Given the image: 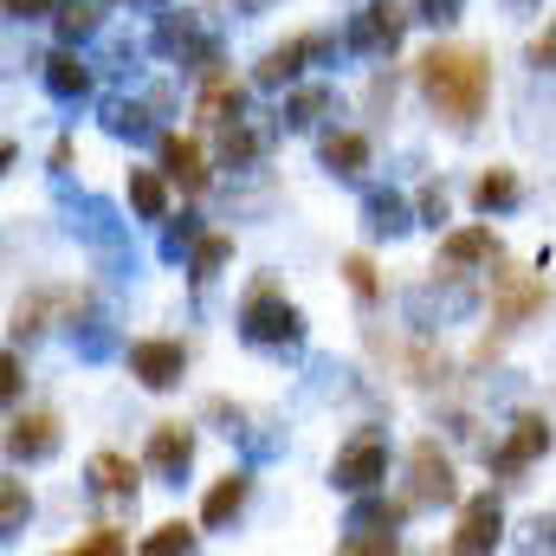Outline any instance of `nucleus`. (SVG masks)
<instances>
[{
    "label": "nucleus",
    "instance_id": "32",
    "mask_svg": "<svg viewBox=\"0 0 556 556\" xmlns=\"http://www.w3.org/2000/svg\"><path fill=\"white\" fill-rule=\"evenodd\" d=\"M72 551H85V556H124L130 551V538L124 531H111V525H98V531H78V544Z\"/></svg>",
    "mask_w": 556,
    "mask_h": 556
},
{
    "label": "nucleus",
    "instance_id": "4",
    "mask_svg": "<svg viewBox=\"0 0 556 556\" xmlns=\"http://www.w3.org/2000/svg\"><path fill=\"white\" fill-rule=\"evenodd\" d=\"M402 33H408V13H402L395 0H369V7H356V13H350L343 46H350V52H363V59H389V52L402 46Z\"/></svg>",
    "mask_w": 556,
    "mask_h": 556
},
{
    "label": "nucleus",
    "instance_id": "12",
    "mask_svg": "<svg viewBox=\"0 0 556 556\" xmlns=\"http://www.w3.org/2000/svg\"><path fill=\"white\" fill-rule=\"evenodd\" d=\"M324 52H330V33H291L285 46H273V52L260 59V72H253V78H260L266 91H278V85H291L311 59H324Z\"/></svg>",
    "mask_w": 556,
    "mask_h": 556
},
{
    "label": "nucleus",
    "instance_id": "16",
    "mask_svg": "<svg viewBox=\"0 0 556 556\" xmlns=\"http://www.w3.org/2000/svg\"><path fill=\"white\" fill-rule=\"evenodd\" d=\"M7 453L13 459H52L59 453V415H13L7 420Z\"/></svg>",
    "mask_w": 556,
    "mask_h": 556
},
{
    "label": "nucleus",
    "instance_id": "35",
    "mask_svg": "<svg viewBox=\"0 0 556 556\" xmlns=\"http://www.w3.org/2000/svg\"><path fill=\"white\" fill-rule=\"evenodd\" d=\"M531 65H538V72H556V20L531 39Z\"/></svg>",
    "mask_w": 556,
    "mask_h": 556
},
{
    "label": "nucleus",
    "instance_id": "18",
    "mask_svg": "<svg viewBox=\"0 0 556 556\" xmlns=\"http://www.w3.org/2000/svg\"><path fill=\"white\" fill-rule=\"evenodd\" d=\"M363 227H369L376 240H395V233L415 227V214H408V201H402L395 188H369V194H363Z\"/></svg>",
    "mask_w": 556,
    "mask_h": 556
},
{
    "label": "nucleus",
    "instance_id": "14",
    "mask_svg": "<svg viewBox=\"0 0 556 556\" xmlns=\"http://www.w3.org/2000/svg\"><path fill=\"white\" fill-rule=\"evenodd\" d=\"M498 531H505V511H498V498L485 492V498H472L466 511H459V525H453V538H446V551L459 556H479L498 544Z\"/></svg>",
    "mask_w": 556,
    "mask_h": 556
},
{
    "label": "nucleus",
    "instance_id": "24",
    "mask_svg": "<svg viewBox=\"0 0 556 556\" xmlns=\"http://www.w3.org/2000/svg\"><path fill=\"white\" fill-rule=\"evenodd\" d=\"M472 207H479V214H505V207H518V175H511V168L479 175V181H472Z\"/></svg>",
    "mask_w": 556,
    "mask_h": 556
},
{
    "label": "nucleus",
    "instance_id": "22",
    "mask_svg": "<svg viewBox=\"0 0 556 556\" xmlns=\"http://www.w3.org/2000/svg\"><path fill=\"white\" fill-rule=\"evenodd\" d=\"M91 492L98 498H137V466L124 459V453H91Z\"/></svg>",
    "mask_w": 556,
    "mask_h": 556
},
{
    "label": "nucleus",
    "instance_id": "20",
    "mask_svg": "<svg viewBox=\"0 0 556 556\" xmlns=\"http://www.w3.org/2000/svg\"><path fill=\"white\" fill-rule=\"evenodd\" d=\"M46 91H52L59 104H78V98L91 91V65H85L72 46H65V52H52V59H46Z\"/></svg>",
    "mask_w": 556,
    "mask_h": 556
},
{
    "label": "nucleus",
    "instance_id": "15",
    "mask_svg": "<svg viewBox=\"0 0 556 556\" xmlns=\"http://www.w3.org/2000/svg\"><path fill=\"white\" fill-rule=\"evenodd\" d=\"M440 266H446V273L498 266V240H492V227H453V233L440 240Z\"/></svg>",
    "mask_w": 556,
    "mask_h": 556
},
{
    "label": "nucleus",
    "instance_id": "10",
    "mask_svg": "<svg viewBox=\"0 0 556 556\" xmlns=\"http://www.w3.org/2000/svg\"><path fill=\"white\" fill-rule=\"evenodd\" d=\"M155 46H162L175 65H194V72H214V65H220V59H214V33H207L194 13H162Z\"/></svg>",
    "mask_w": 556,
    "mask_h": 556
},
{
    "label": "nucleus",
    "instance_id": "19",
    "mask_svg": "<svg viewBox=\"0 0 556 556\" xmlns=\"http://www.w3.org/2000/svg\"><path fill=\"white\" fill-rule=\"evenodd\" d=\"M247 492H253V479H247V472L214 479V485H207V498H201V525H207V531L233 525V518H240V505H247Z\"/></svg>",
    "mask_w": 556,
    "mask_h": 556
},
{
    "label": "nucleus",
    "instance_id": "6",
    "mask_svg": "<svg viewBox=\"0 0 556 556\" xmlns=\"http://www.w3.org/2000/svg\"><path fill=\"white\" fill-rule=\"evenodd\" d=\"M415 505L402 498V505H389V498H369V492H356V511H350V538H337L343 551H395V525L408 518Z\"/></svg>",
    "mask_w": 556,
    "mask_h": 556
},
{
    "label": "nucleus",
    "instance_id": "7",
    "mask_svg": "<svg viewBox=\"0 0 556 556\" xmlns=\"http://www.w3.org/2000/svg\"><path fill=\"white\" fill-rule=\"evenodd\" d=\"M124 363H130V376H137L142 389H175L181 382V369H188V350L175 343V337H137L130 350H124Z\"/></svg>",
    "mask_w": 556,
    "mask_h": 556
},
{
    "label": "nucleus",
    "instance_id": "31",
    "mask_svg": "<svg viewBox=\"0 0 556 556\" xmlns=\"http://www.w3.org/2000/svg\"><path fill=\"white\" fill-rule=\"evenodd\" d=\"M142 551H149V556H168V551H194V525H155V531L142 538Z\"/></svg>",
    "mask_w": 556,
    "mask_h": 556
},
{
    "label": "nucleus",
    "instance_id": "30",
    "mask_svg": "<svg viewBox=\"0 0 556 556\" xmlns=\"http://www.w3.org/2000/svg\"><path fill=\"white\" fill-rule=\"evenodd\" d=\"M343 278H350L356 304H376V298H382V278H376V266H369V253H350V260H343Z\"/></svg>",
    "mask_w": 556,
    "mask_h": 556
},
{
    "label": "nucleus",
    "instance_id": "28",
    "mask_svg": "<svg viewBox=\"0 0 556 556\" xmlns=\"http://www.w3.org/2000/svg\"><path fill=\"white\" fill-rule=\"evenodd\" d=\"M104 130H111V137H124V142L155 137V124H149V104H111V111H104Z\"/></svg>",
    "mask_w": 556,
    "mask_h": 556
},
{
    "label": "nucleus",
    "instance_id": "11",
    "mask_svg": "<svg viewBox=\"0 0 556 556\" xmlns=\"http://www.w3.org/2000/svg\"><path fill=\"white\" fill-rule=\"evenodd\" d=\"M188 459H194V427H188V420H155V427H149V453H142V466H149L155 479L181 485Z\"/></svg>",
    "mask_w": 556,
    "mask_h": 556
},
{
    "label": "nucleus",
    "instance_id": "1",
    "mask_svg": "<svg viewBox=\"0 0 556 556\" xmlns=\"http://www.w3.org/2000/svg\"><path fill=\"white\" fill-rule=\"evenodd\" d=\"M415 78H420V91H427V104H433L453 130H472V124L485 117V98H492V65H485V52H472V46H433L415 65Z\"/></svg>",
    "mask_w": 556,
    "mask_h": 556
},
{
    "label": "nucleus",
    "instance_id": "17",
    "mask_svg": "<svg viewBox=\"0 0 556 556\" xmlns=\"http://www.w3.org/2000/svg\"><path fill=\"white\" fill-rule=\"evenodd\" d=\"M162 168H168V181H181V194L207 188V149L194 137H162Z\"/></svg>",
    "mask_w": 556,
    "mask_h": 556
},
{
    "label": "nucleus",
    "instance_id": "36",
    "mask_svg": "<svg viewBox=\"0 0 556 556\" xmlns=\"http://www.w3.org/2000/svg\"><path fill=\"white\" fill-rule=\"evenodd\" d=\"M459 7H466V0H420V20H433V26H453V20H459Z\"/></svg>",
    "mask_w": 556,
    "mask_h": 556
},
{
    "label": "nucleus",
    "instance_id": "25",
    "mask_svg": "<svg viewBox=\"0 0 556 556\" xmlns=\"http://www.w3.org/2000/svg\"><path fill=\"white\" fill-rule=\"evenodd\" d=\"M227 260H233V240H227V233H201V240H194V253H188V278H194V285H207V278H220Z\"/></svg>",
    "mask_w": 556,
    "mask_h": 556
},
{
    "label": "nucleus",
    "instance_id": "29",
    "mask_svg": "<svg viewBox=\"0 0 556 556\" xmlns=\"http://www.w3.org/2000/svg\"><path fill=\"white\" fill-rule=\"evenodd\" d=\"M33 518V498H26V479H7L0 485V531L7 538H20V525Z\"/></svg>",
    "mask_w": 556,
    "mask_h": 556
},
{
    "label": "nucleus",
    "instance_id": "40",
    "mask_svg": "<svg viewBox=\"0 0 556 556\" xmlns=\"http://www.w3.org/2000/svg\"><path fill=\"white\" fill-rule=\"evenodd\" d=\"M233 7H247V13H260V7H266V0H233Z\"/></svg>",
    "mask_w": 556,
    "mask_h": 556
},
{
    "label": "nucleus",
    "instance_id": "38",
    "mask_svg": "<svg viewBox=\"0 0 556 556\" xmlns=\"http://www.w3.org/2000/svg\"><path fill=\"white\" fill-rule=\"evenodd\" d=\"M0 395H7V402L20 395V356H7V363H0Z\"/></svg>",
    "mask_w": 556,
    "mask_h": 556
},
{
    "label": "nucleus",
    "instance_id": "37",
    "mask_svg": "<svg viewBox=\"0 0 556 556\" xmlns=\"http://www.w3.org/2000/svg\"><path fill=\"white\" fill-rule=\"evenodd\" d=\"M85 356H111V330L104 324H85V343H78Z\"/></svg>",
    "mask_w": 556,
    "mask_h": 556
},
{
    "label": "nucleus",
    "instance_id": "39",
    "mask_svg": "<svg viewBox=\"0 0 556 556\" xmlns=\"http://www.w3.org/2000/svg\"><path fill=\"white\" fill-rule=\"evenodd\" d=\"M7 13L13 20H39V13H52V0H7Z\"/></svg>",
    "mask_w": 556,
    "mask_h": 556
},
{
    "label": "nucleus",
    "instance_id": "21",
    "mask_svg": "<svg viewBox=\"0 0 556 556\" xmlns=\"http://www.w3.org/2000/svg\"><path fill=\"white\" fill-rule=\"evenodd\" d=\"M317 155H324V168H330L337 181H363V168H369V142L356 137V130H330Z\"/></svg>",
    "mask_w": 556,
    "mask_h": 556
},
{
    "label": "nucleus",
    "instance_id": "3",
    "mask_svg": "<svg viewBox=\"0 0 556 556\" xmlns=\"http://www.w3.org/2000/svg\"><path fill=\"white\" fill-rule=\"evenodd\" d=\"M389 479V440L376 433V427H356L343 446H337V459H330V485L337 492H376Z\"/></svg>",
    "mask_w": 556,
    "mask_h": 556
},
{
    "label": "nucleus",
    "instance_id": "13",
    "mask_svg": "<svg viewBox=\"0 0 556 556\" xmlns=\"http://www.w3.org/2000/svg\"><path fill=\"white\" fill-rule=\"evenodd\" d=\"M214 130H220V162H227V168H247V162L266 155V142H273V117L240 111V117H227V124H214Z\"/></svg>",
    "mask_w": 556,
    "mask_h": 556
},
{
    "label": "nucleus",
    "instance_id": "26",
    "mask_svg": "<svg viewBox=\"0 0 556 556\" xmlns=\"http://www.w3.org/2000/svg\"><path fill=\"white\" fill-rule=\"evenodd\" d=\"M52 26H59L65 46H78L85 33H98V7H91V0H59V7H52Z\"/></svg>",
    "mask_w": 556,
    "mask_h": 556
},
{
    "label": "nucleus",
    "instance_id": "5",
    "mask_svg": "<svg viewBox=\"0 0 556 556\" xmlns=\"http://www.w3.org/2000/svg\"><path fill=\"white\" fill-rule=\"evenodd\" d=\"M551 311V285L525 273H505V253H498V273H492V324L498 330H518L525 317Z\"/></svg>",
    "mask_w": 556,
    "mask_h": 556
},
{
    "label": "nucleus",
    "instance_id": "27",
    "mask_svg": "<svg viewBox=\"0 0 556 556\" xmlns=\"http://www.w3.org/2000/svg\"><path fill=\"white\" fill-rule=\"evenodd\" d=\"M324 104H330V91H324V85H304V91L285 98V117H278V124H285V130H311V124L324 117Z\"/></svg>",
    "mask_w": 556,
    "mask_h": 556
},
{
    "label": "nucleus",
    "instance_id": "9",
    "mask_svg": "<svg viewBox=\"0 0 556 556\" xmlns=\"http://www.w3.org/2000/svg\"><path fill=\"white\" fill-rule=\"evenodd\" d=\"M453 485V459L440 453V440H415L408 446V505H446Z\"/></svg>",
    "mask_w": 556,
    "mask_h": 556
},
{
    "label": "nucleus",
    "instance_id": "33",
    "mask_svg": "<svg viewBox=\"0 0 556 556\" xmlns=\"http://www.w3.org/2000/svg\"><path fill=\"white\" fill-rule=\"evenodd\" d=\"M194 240H201L194 214H181V220H168V227H162V253H168V260H181V247H194Z\"/></svg>",
    "mask_w": 556,
    "mask_h": 556
},
{
    "label": "nucleus",
    "instance_id": "34",
    "mask_svg": "<svg viewBox=\"0 0 556 556\" xmlns=\"http://www.w3.org/2000/svg\"><path fill=\"white\" fill-rule=\"evenodd\" d=\"M420 220H427V227H440V220H446V188H440V181H427V188H420Z\"/></svg>",
    "mask_w": 556,
    "mask_h": 556
},
{
    "label": "nucleus",
    "instance_id": "8",
    "mask_svg": "<svg viewBox=\"0 0 556 556\" xmlns=\"http://www.w3.org/2000/svg\"><path fill=\"white\" fill-rule=\"evenodd\" d=\"M544 453H551V420L544 415H518L511 420V433L492 446V472H498V479H518V472L538 466Z\"/></svg>",
    "mask_w": 556,
    "mask_h": 556
},
{
    "label": "nucleus",
    "instance_id": "23",
    "mask_svg": "<svg viewBox=\"0 0 556 556\" xmlns=\"http://www.w3.org/2000/svg\"><path fill=\"white\" fill-rule=\"evenodd\" d=\"M168 168H130V207L142 220H168Z\"/></svg>",
    "mask_w": 556,
    "mask_h": 556
},
{
    "label": "nucleus",
    "instance_id": "2",
    "mask_svg": "<svg viewBox=\"0 0 556 556\" xmlns=\"http://www.w3.org/2000/svg\"><path fill=\"white\" fill-rule=\"evenodd\" d=\"M240 337L253 350H298L304 343V311L285 304V291H278L273 278H260L247 291V304H240Z\"/></svg>",
    "mask_w": 556,
    "mask_h": 556
}]
</instances>
